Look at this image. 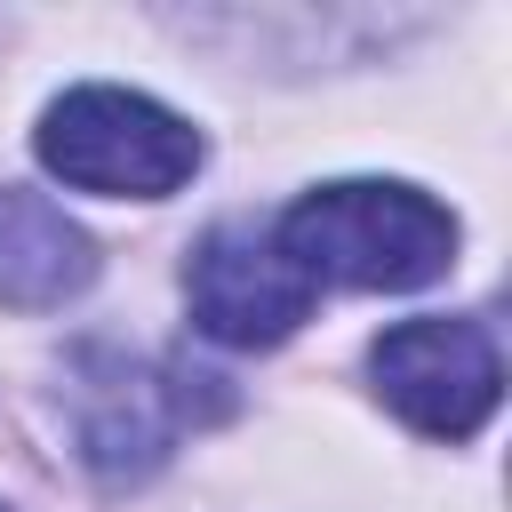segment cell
<instances>
[{"label": "cell", "mask_w": 512, "mask_h": 512, "mask_svg": "<svg viewBox=\"0 0 512 512\" xmlns=\"http://www.w3.org/2000/svg\"><path fill=\"white\" fill-rule=\"evenodd\" d=\"M320 288H424L456 264V216L416 184H320L272 232Z\"/></svg>", "instance_id": "1"}, {"label": "cell", "mask_w": 512, "mask_h": 512, "mask_svg": "<svg viewBox=\"0 0 512 512\" xmlns=\"http://www.w3.org/2000/svg\"><path fill=\"white\" fill-rule=\"evenodd\" d=\"M40 168L104 200H168L200 168V128L136 88H64L40 120Z\"/></svg>", "instance_id": "2"}, {"label": "cell", "mask_w": 512, "mask_h": 512, "mask_svg": "<svg viewBox=\"0 0 512 512\" xmlns=\"http://www.w3.org/2000/svg\"><path fill=\"white\" fill-rule=\"evenodd\" d=\"M376 368V392L432 440H472L496 408V344L480 320H448V312H424V320H400L376 336L368 352Z\"/></svg>", "instance_id": "3"}, {"label": "cell", "mask_w": 512, "mask_h": 512, "mask_svg": "<svg viewBox=\"0 0 512 512\" xmlns=\"http://www.w3.org/2000/svg\"><path fill=\"white\" fill-rule=\"evenodd\" d=\"M184 288H192V320H200L216 344H240V352L280 344V336L312 312V296H320V288L304 280V264H296L272 232H256V224H216V232L192 248Z\"/></svg>", "instance_id": "4"}, {"label": "cell", "mask_w": 512, "mask_h": 512, "mask_svg": "<svg viewBox=\"0 0 512 512\" xmlns=\"http://www.w3.org/2000/svg\"><path fill=\"white\" fill-rule=\"evenodd\" d=\"M72 440L88 456L96 480L128 488L144 472L168 464V440H176V400L152 368H136L128 352L112 344H88L72 360Z\"/></svg>", "instance_id": "5"}, {"label": "cell", "mask_w": 512, "mask_h": 512, "mask_svg": "<svg viewBox=\"0 0 512 512\" xmlns=\"http://www.w3.org/2000/svg\"><path fill=\"white\" fill-rule=\"evenodd\" d=\"M96 280V240L32 184H0V304L56 312Z\"/></svg>", "instance_id": "6"}]
</instances>
